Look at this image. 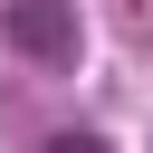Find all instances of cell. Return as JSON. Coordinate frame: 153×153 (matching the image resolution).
<instances>
[{
	"mask_svg": "<svg viewBox=\"0 0 153 153\" xmlns=\"http://www.w3.org/2000/svg\"><path fill=\"white\" fill-rule=\"evenodd\" d=\"M0 38L29 48V57H76V10L67 0H10L0 10Z\"/></svg>",
	"mask_w": 153,
	"mask_h": 153,
	"instance_id": "cell-1",
	"label": "cell"
},
{
	"mask_svg": "<svg viewBox=\"0 0 153 153\" xmlns=\"http://www.w3.org/2000/svg\"><path fill=\"white\" fill-rule=\"evenodd\" d=\"M38 153H105V143H96V134H48Z\"/></svg>",
	"mask_w": 153,
	"mask_h": 153,
	"instance_id": "cell-2",
	"label": "cell"
}]
</instances>
